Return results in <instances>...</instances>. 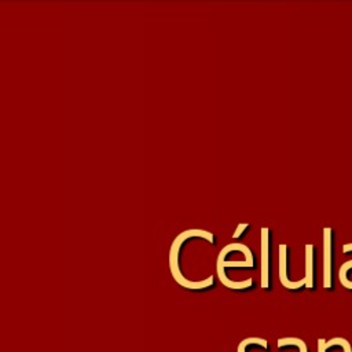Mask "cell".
Listing matches in <instances>:
<instances>
[{
	"label": "cell",
	"instance_id": "1",
	"mask_svg": "<svg viewBox=\"0 0 352 352\" xmlns=\"http://www.w3.org/2000/svg\"><path fill=\"white\" fill-rule=\"evenodd\" d=\"M190 238H204V239L209 241L210 243H213V241H214L213 234L210 231H206V230H202V228H190V230H184L180 234H177L176 238L173 239V242L170 245V250H169L170 274H172L173 279L176 280V283H179L180 286H183L186 289H191V290L205 289V287H208L213 283V276L212 275L209 278L204 279V280H188L183 275V272L180 271V265H179L180 249H182L183 243Z\"/></svg>",
	"mask_w": 352,
	"mask_h": 352
},
{
	"label": "cell",
	"instance_id": "2",
	"mask_svg": "<svg viewBox=\"0 0 352 352\" xmlns=\"http://www.w3.org/2000/svg\"><path fill=\"white\" fill-rule=\"evenodd\" d=\"M248 249L246 245L241 243V242H232V243H228L226 245L219 256H217V261H216V272H217V276L220 279V282L228 287V289H235V290H239V289H246V287H250L253 280L249 278L246 280H241V282H235V280H231L227 278L226 275V268L227 267H253L254 265V260L253 258H246L245 261H226V256L230 253V252H234V250H238V252H245Z\"/></svg>",
	"mask_w": 352,
	"mask_h": 352
},
{
	"label": "cell",
	"instance_id": "3",
	"mask_svg": "<svg viewBox=\"0 0 352 352\" xmlns=\"http://www.w3.org/2000/svg\"><path fill=\"white\" fill-rule=\"evenodd\" d=\"M323 287H331V228H323Z\"/></svg>",
	"mask_w": 352,
	"mask_h": 352
},
{
	"label": "cell",
	"instance_id": "4",
	"mask_svg": "<svg viewBox=\"0 0 352 352\" xmlns=\"http://www.w3.org/2000/svg\"><path fill=\"white\" fill-rule=\"evenodd\" d=\"M261 287H268V263H270V230L261 227Z\"/></svg>",
	"mask_w": 352,
	"mask_h": 352
},
{
	"label": "cell",
	"instance_id": "5",
	"mask_svg": "<svg viewBox=\"0 0 352 352\" xmlns=\"http://www.w3.org/2000/svg\"><path fill=\"white\" fill-rule=\"evenodd\" d=\"M287 246L285 243H280L279 245V280L280 283L286 287V289H298L301 286L305 285V279H300V280H296V282H292L289 280L287 278Z\"/></svg>",
	"mask_w": 352,
	"mask_h": 352
},
{
	"label": "cell",
	"instance_id": "6",
	"mask_svg": "<svg viewBox=\"0 0 352 352\" xmlns=\"http://www.w3.org/2000/svg\"><path fill=\"white\" fill-rule=\"evenodd\" d=\"M342 250L345 253L351 252L352 250V243L344 245ZM338 278H340V282H341L342 286H345L346 289H352V260H349V261H346L345 264L341 265L340 272H338Z\"/></svg>",
	"mask_w": 352,
	"mask_h": 352
},
{
	"label": "cell",
	"instance_id": "7",
	"mask_svg": "<svg viewBox=\"0 0 352 352\" xmlns=\"http://www.w3.org/2000/svg\"><path fill=\"white\" fill-rule=\"evenodd\" d=\"M305 286L314 287V245H305Z\"/></svg>",
	"mask_w": 352,
	"mask_h": 352
},
{
	"label": "cell",
	"instance_id": "8",
	"mask_svg": "<svg viewBox=\"0 0 352 352\" xmlns=\"http://www.w3.org/2000/svg\"><path fill=\"white\" fill-rule=\"evenodd\" d=\"M286 345H297L300 348V352H307V345L302 340L294 338V337H287V338H280L278 340V346H286Z\"/></svg>",
	"mask_w": 352,
	"mask_h": 352
},
{
	"label": "cell",
	"instance_id": "9",
	"mask_svg": "<svg viewBox=\"0 0 352 352\" xmlns=\"http://www.w3.org/2000/svg\"><path fill=\"white\" fill-rule=\"evenodd\" d=\"M249 344H258V345L267 348V341H265V340L258 338V337H249V338H245V340H242V341L239 342V345H238V352H245L246 345H249Z\"/></svg>",
	"mask_w": 352,
	"mask_h": 352
},
{
	"label": "cell",
	"instance_id": "10",
	"mask_svg": "<svg viewBox=\"0 0 352 352\" xmlns=\"http://www.w3.org/2000/svg\"><path fill=\"white\" fill-rule=\"evenodd\" d=\"M333 345H341L344 352H352V346L351 344L345 340V338H341V337H336V338H331L329 341H326V348H330Z\"/></svg>",
	"mask_w": 352,
	"mask_h": 352
},
{
	"label": "cell",
	"instance_id": "11",
	"mask_svg": "<svg viewBox=\"0 0 352 352\" xmlns=\"http://www.w3.org/2000/svg\"><path fill=\"white\" fill-rule=\"evenodd\" d=\"M248 226H249L248 223H239V224H238V227H236V230H235V232L232 234V238H234V239L239 238V236H241V234L248 228Z\"/></svg>",
	"mask_w": 352,
	"mask_h": 352
},
{
	"label": "cell",
	"instance_id": "12",
	"mask_svg": "<svg viewBox=\"0 0 352 352\" xmlns=\"http://www.w3.org/2000/svg\"><path fill=\"white\" fill-rule=\"evenodd\" d=\"M326 340L324 338H319L318 340V352H326Z\"/></svg>",
	"mask_w": 352,
	"mask_h": 352
}]
</instances>
